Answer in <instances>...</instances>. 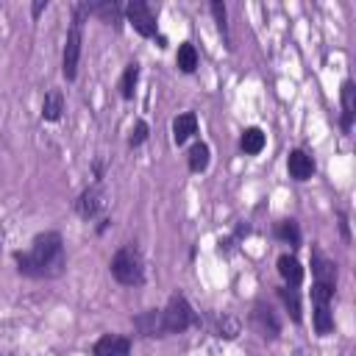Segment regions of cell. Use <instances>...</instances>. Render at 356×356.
<instances>
[{
    "mask_svg": "<svg viewBox=\"0 0 356 356\" xmlns=\"http://www.w3.org/2000/svg\"><path fill=\"white\" fill-rule=\"evenodd\" d=\"M17 270L25 278H58L67 267V250L58 231L36 234L28 250L14 253Z\"/></svg>",
    "mask_w": 356,
    "mask_h": 356,
    "instance_id": "cell-1",
    "label": "cell"
},
{
    "mask_svg": "<svg viewBox=\"0 0 356 356\" xmlns=\"http://www.w3.org/2000/svg\"><path fill=\"white\" fill-rule=\"evenodd\" d=\"M111 278L122 286H142L145 284V259L136 248V242H125L114 256H111Z\"/></svg>",
    "mask_w": 356,
    "mask_h": 356,
    "instance_id": "cell-2",
    "label": "cell"
},
{
    "mask_svg": "<svg viewBox=\"0 0 356 356\" xmlns=\"http://www.w3.org/2000/svg\"><path fill=\"white\" fill-rule=\"evenodd\" d=\"M89 17L86 3H75L72 8V22L67 31V42H64V53H61V75L67 81L78 78V61H81V44H83V19Z\"/></svg>",
    "mask_w": 356,
    "mask_h": 356,
    "instance_id": "cell-3",
    "label": "cell"
},
{
    "mask_svg": "<svg viewBox=\"0 0 356 356\" xmlns=\"http://www.w3.org/2000/svg\"><path fill=\"white\" fill-rule=\"evenodd\" d=\"M161 320H164V331H167V337H170V334H181V331H186V328H192V325L200 323L197 312L192 309V303H189L181 292L170 295L167 306L161 309Z\"/></svg>",
    "mask_w": 356,
    "mask_h": 356,
    "instance_id": "cell-4",
    "label": "cell"
},
{
    "mask_svg": "<svg viewBox=\"0 0 356 356\" xmlns=\"http://www.w3.org/2000/svg\"><path fill=\"white\" fill-rule=\"evenodd\" d=\"M125 19L131 22V28H134L139 36H145V39L159 36L156 14L150 11V6H147L145 0H131V3H125Z\"/></svg>",
    "mask_w": 356,
    "mask_h": 356,
    "instance_id": "cell-5",
    "label": "cell"
},
{
    "mask_svg": "<svg viewBox=\"0 0 356 356\" xmlns=\"http://www.w3.org/2000/svg\"><path fill=\"white\" fill-rule=\"evenodd\" d=\"M250 325H253V331H256L261 339H275V337L281 334V320H278V314L273 312V306L264 303V300L253 303Z\"/></svg>",
    "mask_w": 356,
    "mask_h": 356,
    "instance_id": "cell-6",
    "label": "cell"
},
{
    "mask_svg": "<svg viewBox=\"0 0 356 356\" xmlns=\"http://www.w3.org/2000/svg\"><path fill=\"white\" fill-rule=\"evenodd\" d=\"M103 209H106V189H103V184L86 186L78 195V200H75V211H78L81 220H95Z\"/></svg>",
    "mask_w": 356,
    "mask_h": 356,
    "instance_id": "cell-7",
    "label": "cell"
},
{
    "mask_svg": "<svg viewBox=\"0 0 356 356\" xmlns=\"http://www.w3.org/2000/svg\"><path fill=\"white\" fill-rule=\"evenodd\" d=\"M86 3V11L89 14H95V17H100L106 25H114V28H120V22H122V17H125V6L120 3V0H83Z\"/></svg>",
    "mask_w": 356,
    "mask_h": 356,
    "instance_id": "cell-8",
    "label": "cell"
},
{
    "mask_svg": "<svg viewBox=\"0 0 356 356\" xmlns=\"http://www.w3.org/2000/svg\"><path fill=\"white\" fill-rule=\"evenodd\" d=\"M134 328L142 334V337H156V339H161V337H167V331H164V320H161V309H147V312H142V314H134Z\"/></svg>",
    "mask_w": 356,
    "mask_h": 356,
    "instance_id": "cell-9",
    "label": "cell"
},
{
    "mask_svg": "<svg viewBox=\"0 0 356 356\" xmlns=\"http://www.w3.org/2000/svg\"><path fill=\"white\" fill-rule=\"evenodd\" d=\"M92 356H131V339L122 334H103L95 342Z\"/></svg>",
    "mask_w": 356,
    "mask_h": 356,
    "instance_id": "cell-10",
    "label": "cell"
},
{
    "mask_svg": "<svg viewBox=\"0 0 356 356\" xmlns=\"http://www.w3.org/2000/svg\"><path fill=\"white\" fill-rule=\"evenodd\" d=\"M275 267H278V275L284 278V286H300V281H303V264L298 261V256L295 253H281L278 256V261H275Z\"/></svg>",
    "mask_w": 356,
    "mask_h": 356,
    "instance_id": "cell-11",
    "label": "cell"
},
{
    "mask_svg": "<svg viewBox=\"0 0 356 356\" xmlns=\"http://www.w3.org/2000/svg\"><path fill=\"white\" fill-rule=\"evenodd\" d=\"M286 170H289V178L295 181H309L314 175V159L306 153V150H292L286 156Z\"/></svg>",
    "mask_w": 356,
    "mask_h": 356,
    "instance_id": "cell-12",
    "label": "cell"
},
{
    "mask_svg": "<svg viewBox=\"0 0 356 356\" xmlns=\"http://www.w3.org/2000/svg\"><path fill=\"white\" fill-rule=\"evenodd\" d=\"M339 97H342V117H339V125H342V131L348 134V131L353 128V117H356V86H353L350 78L342 81Z\"/></svg>",
    "mask_w": 356,
    "mask_h": 356,
    "instance_id": "cell-13",
    "label": "cell"
},
{
    "mask_svg": "<svg viewBox=\"0 0 356 356\" xmlns=\"http://www.w3.org/2000/svg\"><path fill=\"white\" fill-rule=\"evenodd\" d=\"M195 134H197V114H195V111H184V114H178V117L172 120V142H175L178 147L186 145Z\"/></svg>",
    "mask_w": 356,
    "mask_h": 356,
    "instance_id": "cell-14",
    "label": "cell"
},
{
    "mask_svg": "<svg viewBox=\"0 0 356 356\" xmlns=\"http://www.w3.org/2000/svg\"><path fill=\"white\" fill-rule=\"evenodd\" d=\"M312 275L317 284H328V286H337V264L331 259H325L317 248L312 250Z\"/></svg>",
    "mask_w": 356,
    "mask_h": 356,
    "instance_id": "cell-15",
    "label": "cell"
},
{
    "mask_svg": "<svg viewBox=\"0 0 356 356\" xmlns=\"http://www.w3.org/2000/svg\"><path fill=\"white\" fill-rule=\"evenodd\" d=\"M61 114H64V95H61V89H50L42 100V120L58 122Z\"/></svg>",
    "mask_w": 356,
    "mask_h": 356,
    "instance_id": "cell-16",
    "label": "cell"
},
{
    "mask_svg": "<svg viewBox=\"0 0 356 356\" xmlns=\"http://www.w3.org/2000/svg\"><path fill=\"white\" fill-rule=\"evenodd\" d=\"M264 131L261 128H256V125H250V128H245L242 131V136H239V147H242V153H248V156H259L261 150H264Z\"/></svg>",
    "mask_w": 356,
    "mask_h": 356,
    "instance_id": "cell-17",
    "label": "cell"
},
{
    "mask_svg": "<svg viewBox=\"0 0 356 356\" xmlns=\"http://www.w3.org/2000/svg\"><path fill=\"white\" fill-rule=\"evenodd\" d=\"M209 161H211V150H209V145H206V142H200V139H197V142L189 147V153H186L189 172H206Z\"/></svg>",
    "mask_w": 356,
    "mask_h": 356,
    "instance_id": "cell-18",
    "label": "cell"
},
{
    "mask_svg": "<svg viewBox=\"0 0 356 356\" xmlns=\"http://www.w3.org/2000/svg\"><path fill=\"white\" fill-rule=\"evenodd\" d=\"M314 312H312V320H314V331L317 337H328L334 331V312H331V303H312Z\"/></svg>",
    "mask_w": 356,
    "mask_h": 356,
    "instance_id": "cell-19",
    "label": "cell"
},
{
    "mask_svg": "<svg viewBox=\"0 0 356 356\" xmlns=\"http://www.w3.org/2000/svg\"><path fill=\"white\" fill-rule=\"evenodd\" d=\"M175 64H178V70H181V72H186V75H192V72L197 70V50H195V44H192V42H181V44H178Z\"/></svg>",
    "mask_w": 356,
    "mask_h": 356,
    "instance_id": "cell-20",
    "label": "cell"
},
{
    "mask_svg": "<svg viewBox=\"0 0 356 356\" xmlns=\"http://www.w3.org/2000/svg\"><path fill=\"white\" fill-rule=\"evenodd\" d=\"M136 81H139V64H136V61H131V64H125L122 78H120V95H122V100H134Z\"/></svg>",
    "mask_w": 356,
    "mask_h": 356,
    "instance_id": "cell-21",
    "label": "cell"
},
{
    "mask_svg": "<svg viewBox=\"0 0 356 356\" xmlns=\"http://www.w3.org/2000/svg\"><path fill=\"white\" fill-rule=\"evenodd\" d=\"M278 298L284 300L289 317H292L295 323H300L303 314H300V295H298V289H292V286H278Z\"/></svg>",
    "mask_w": 356,
    "mask_h": 356,
    "instance_id": "cell-22",
    "label": "cell"
},
{
    "mask_svg": "<svg viewBox=\"0 0 356 356\" xmlns=\"http://www.w3.org/2000/svg\"><path fill=\"white\" fill-rule=\"evenodd\" d=\"M275 236H278L281 242L292 245V248H298V245H300V228H298V222H295V220H281V222L275 225Z\"/></svg>",
    "mask_w": 356,
    "mask_h": 356,
    "instance_id": "cell-23",
    "label": "cell"
},
{
    "mask_svg": "<svg viewBox=\"0 0 356 356\" xmlns=\"http://www.w3.org/2000/svg\"><path fill=\"white\" fill-rule=\"evenodd\" d=\"M239 331H242V323H239L236 317H231V314H220V317H217V337H222V339H236Z\"/></svg>",
    "mask_w": 356,
    "mask_h": 356,
    "instance_id": "cell-24",
    "label": "cell"
},
{
    "mask_svg": "<svg viewBox=\"0 0 356 356\" xmlns=\"http://www.w3.org/2000/svg\"><path fill=\"white\" fill-rule=\"evenodd\" d=\"M147 136H150V125L145 120H136L134 128H131V136H128V147H139Z\"/></svg>",
    "mask_w": 356,
    "mask_h": 356,
    "instance_id": "cell-25",
    "label": "cell"
},
{
    "mask_svg": "<svg viewBox=\"0 0 356 356\" xmlns=\"http://www.w3.org/2000/svg\"><path fill=\"white\" fill-rule=\"evenodd\" d=\"M209 8H211V14H214V19H217L220 33H222V36H228V22H225V19H228V14H225V3H222V0H214Z\"/></svg>",
    "mask_w": 356,
    "mask_h": 356,
    "instance_id": "cell-26",
    "label": "cell"
},
{
    "mask_svg": "<svg viewBox=\"0 0 356 356\" xmlns=\"http://www.w3.org/2000/svg\"><path fill=\"white\" fill-rule=\"evenodd\" d=\"M331 298H334V286H328V284H312V303H331Z\"/></svg>",
    "mask_w": 356,
    "mask_h": 356,
    "instance_id": "cell-27",
    "label": "cell"
},
{
    "mask_svg": "<svg viewBox=\"0 0 356 356\" xmlns=\"http://www.w3.org/2000/svg\"><path fill=\"white\" fill-rule=\"evenodd\" d=\"M337 217H339V234H342V239H345V242H350V225H348V214H345V211H337Z\"/></svg>",
    "mask_w": 356,
    "mask_h": 356,
    "instance_id": "cell-28",
    "label": "cell"
},
{
    "mask_svg": "<svg viewBox=\"0 0 356 356\" xmlns=\"http://www.w3.org/2000/svg\"><path fill=\"white\" fill-rule=\"evenodd\" d=\"M47 6H50V3H47V0H36V3H33V6H31V17H33V19H36V17H39V14H42V11H44V8H47Z\"/></svg>",
    "mask_w": 356,
    "mask_h": 356,
    "instance_id": "cell-29",
    "label": "cell"
},
{
    "mask_svg": "<svg viewBox=\"0 0 356 356\" xmlns=\"http://www.w3.org/2000/svg\"><path fill=\"white\" fill-rule=\"evenodd\" d=\"M108 225H111V220H108V217H103V220H100V225H97V234H103Z\"/></svg>",
    "mask_w": 356,
    "mask_h": 356,
    "instance_id": "cell-30",
    "label": "cell"
}]
</instances>
